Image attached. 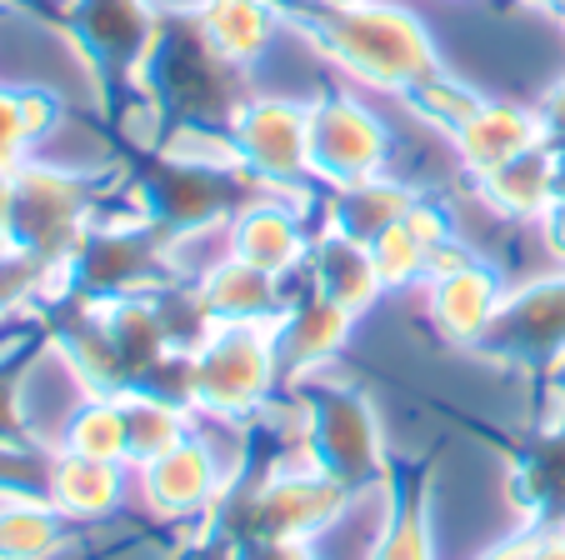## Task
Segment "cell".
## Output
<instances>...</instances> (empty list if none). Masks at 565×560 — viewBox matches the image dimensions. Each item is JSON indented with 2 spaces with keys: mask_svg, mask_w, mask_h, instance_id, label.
Returning a JSON list of instances; mask_svg holds the SVG:
<instances>
[{
  "mask_svg": "<svg viewBox=\"0 0 565 560\" xmlns=\"http://www.w3.org/2000/svg\"><path fill=\"white\" fill-rule=\"evenodd\" d=\"M290 25L310 35L335 71H345L355 85L381 91V96H406L411 85L440 71V51L430 25L406 6L391 0H361L345 11H296Z\"/></svg>",
  "mask_w": 565,
  "mask_h": 560,
  "instance_id": "obj_1",
  "label": "cell"
},
{
  "mask_svg": "<svg viewBox=\"0 0 565 560\" xmlns=\"http://www.w3.org/2000/svg\"><path fill=\"white\" fill-rule=\"evenodd\" d=\"M276 326H266V320H250V326L215 320V326L185 350L181 401L195 405V411H211V415L256 411L280 376Z\"/></svg>",
  "mask_w": 565,
  "mask_h": 560,
  "instance_id": "obj_2",
  "label": "cell"
},
{
  "mask_svg": "<svg viewBox=\"0 0 565 560\" xmlns=\"http://www.w3.org/2000/svg\"><path fill=\"white\" fill-rule=\"evenodd\" d=\"M231 146L246 180L296 191L310 180V106L286 96H246L231 120Z\"/></svg>",
  "mask_w": 565,
  "mask_h": 560,
  "instance_id": "obj_3",
  "label": "cell"
},
{
  "mask_svg": "<svg viewBox=\"0 0 565 560\" xmlns=\"http://www.w3.org/2000/svg\"><path fill=\"white\" fill-rule=\"evenodd\" d=\"M385 160H391V126L361 96L310 101V180L345 191L385 176Z\"/></svg>",
  "mask_w": 565,
  "mask_h": 560,
  "instance_id": "obj_4",
  "label": "cell"
},
{
  "mask_svg": "<svg viewBox=\"0 0 565 560\" xmlns=\"http://www.w3.org/2000/svg\"><path fill=\"white\" fill-rule=\"evenodd\" d=\"M300 441H306V461L345 486L381 476V431L371 421V405L355 391H316Z\"/></svg>",
  "mask_w": 565,
  "mask_h": 560,
  "instance_id": "obj_5",
  "label": "cell"
},
{
  "mask_svg": "<svg viewBox=\"0 0 565 560\" xmlns=\"http://www.w3.org/2000/svg\"><path fill=\"white\" fill-rule=\"evenodd\" d=\"M505 296H511V286L501 281V271H495V265H480L476 255H470V261L450 265V271L426 281V316L446 340L470 346V340H486V330L501 316Z\"/></svg>",
  "mask_w": 565,
  "mask_h": 560,
  "instance_id": "obj_6",
  "label": "cell"
},
{
  "mask_svg": "<svg viewBox=\"0 0 565 560\" xmlns=\"http://www.w3.org/2000/svg\"><path fill=\"white\" fill-rule=\"evenodd\" d=\"M545 140H551V130H545L541 110L515 106V101H480L460 120L456 136H450V150H456L460 170L470 180H480V176H491V170H501L505 160L545 146Z\"/></svg>",
  "mask_w": 565,
  "mask_h": 560,
  "instance_id": "obj_7",
  "label": "cell"
},
{
  "mask_svg": "<svg viewBox=\"0 0 565 560\" xmlns=\"http://www.w3.org/2000/svg\"><path fill=\"white\" fill-rule=\"evenodd\" d=\"M486 346L521 350V356H561L565 350V275H535L505 296L495 326L486 330Z\"/></svg>",
  "mask_w": 565,
  "mask_h": 560,
  "instance_id": "obj_8",
  "label": "cell"
},
{
  "mask_svg": "<svg viewBox=\"0 0 565 560\" xmlns=\"http://www.w3.org/2000/svg\"><path fill=\"white\" fill-rule=\"evenodd\" d=\"M310 241L306 235V221H300L296 205L276 201H246L241 211L231 215V255H241L246 265L266 275H296L300 265L310 261Z\"/></svg>",
  "mask_w": 565,
  "mask_h": 560,
  "instance_id": "obj_9",
  "label": "cell"
},
{
  "mask_svg": "<svg viewBox=\"0 0 565 560\" xmlns=\"http://www.w3.org/2000/svg\"><path fill=\"white\" fill-rule=\"evenodd\" d=\"M191 21L211 41L215 55H225L241 71H256L280 45V31L290 25V6H280V0H205Z\"/></svg>",
  "mask_w": 565,
  "mask_h": 560,
  "instance_id": "obj_10",
  "label": "cell"
},
{
  "mask_svg": "<svg viewBox=\"0 0 565 560\" xmlns=\"http://www.w3.org/2000/svg\"><path fill=\"white\" fill-rule=\"evenodd\" d=\"M351 320H355L351 310L335 306V300L320 296V290H306L300 300H290L276 326L280 376H310V370H320L351 340Z\"/></svg>",
  "mask_w": 565,
  "mask_h": 560,
  "instance_id": "obj_11",
  "label": "cell"
},
{
  "mask_svg": "<svg viewBox=\"0 0 565 560\" xmlns=\"http://www.w3.org/2000/svg\"><path fill=\"white\" fill-rule=\"evenodd\" d=\"M195 290H201L211 320H231V326H250V320L276 326L290 306L286 290H280V275L256 271L241 255H221L205 275H195Z\"/></svg>",
  "mask_w": 565,
  "mask_h": 560,
  "instance_id": "obj_12",
  "label": "cell"
},
{
  "mask_svg": "<svg viewBox=\"0 0 565 560\" xmlns=\"http://www.w3.org/2000/svg\"><path fill=\"white\" fill-rule=\"evenodd\" d=\"M310 290L331 296L335 306H345L351 316L371 310L381 300L385 281H381V265H375V251L365 241H351L341 231H320L310 241Z\"/></svg>",
  "mask_w": 565,
  "mask_h": 560,
  "instance_id": "obj_13",
  "label": "cell"
},
{
  "mask_svg": "<svg viewBox=\"0 0 565 560\" xmlns=\"http://www.w3.org/2000/svg\"><path fill=\"white\" fill-rule=\"evenodd\" d=\"M476 196L491 205L495 215H505V221H531L535 225L545 211H551L555 196H561V186H555V140H545V146L505 160V166L491 170V176H480Z\"/></svg>",
  "mask_w": 565,
  "mask_h": 560,
  "instance_id": "obj_14",
  "label": "cell"
},
{
  "mask_svg": "<svg viewBox=\"0 0 565 560\" xmlns=\"http://www.w3.org/2000/svg\"><path fill=\"white\" fill-rule=\"evenodd\" d=\"M215 486H221L215 461L195 441H181L175 451L146 461V476H140V490L160 516H195V510L211 506Z\"/></svg>",
  "mask_w": 565,
  "mask_h": 560,
  "instance_id": "obj_15",
  "label": "cell"
},
{
  "mask_svg": "<svg viewBox=\"0 0 565 560\" xmlns=\"http://www.w3.org/2000/svg\"><path fill=\"white\" fill-rule=\"evenodd\" d=\"M45 500L61 510L65 520H96L120 506V471L116 461H90V455H71L51 465L45 480Z\"/></svg>",
  "mask_w": 565,
  "mask_h": 560,
  "instance_id": "obj_16",
  "label": "cell"
},
{
  "mask_svg": "<svg viewBox=\"0 0 565 560\" xmlns=\"http://www.w3.org/2000/svg\"><path fill=\"white\" fill-rule=\"evenodd\" d=\"M411 201H416V191H411V186H401V180L385 170V176H371V180H361V186L335 191L331 231H341V235H351V241L371 245L385 225H395L401 215L411 211Z\"/></svg>",
  "mask_w": 565,
  "mask_h": 560,
  "instance_id": "obj_17",
  "label": "cell"
},
{
  "mask_svg": "<svg viewBox=\"0 0 565 560\" xmlns=\"http://www.w3.org/2000/svg\"><path fill=\"white\" fill-rule=\"evenodd\" d=\"M65 540V516L41 496H0V560H51Z\"/></svg>",
  "mask_w": 565,
  "mask_h": 560,
  "instance_id": "obj_18",
  "label": "cell"
},
{
  "mask_svg": "<svg viewBox=\"0 0 565 560\" xmlns=\"http://www.w3.org/2000/svg\"><path fill=\"white\" fill-rule=\"evenodd\" d=\"M371 560H430L426 506H420V490H411V496L391 510V526H385V536H381V546H375Z\"/></svg>",
  "mask_w": 565,
  "mask_h": 560,
  "instance_id": "obj_19",
  "label": "cell"
},
{
  "mask_svg": "<svg viewBox=\"0 0 565 560\" xmlns=\"http://www.w3.org/2000/svg\"><path fill=\"white\" fill-rule=\"evenodd\" d=\"M231 560H310L300 540H241Z\"/></svg>",
  "mask_w": 565,
  "mask_h": 560,
  "instance_id": "obj_20",
  "label": "cell"
},
{
  "mask_svg": "<svg viewBox=\"0 0 565 560\" xmlns=\"http://www.w3.org/2000/svg\"><path fill=\"white\" fill-rule=\"evenodd\" d=\"M15 255V186H11V170L0 166V261Z\"/></svg>",
  "mask_w": 565,
  "mask_h": 560,
  "instance_id": "obj_21",
  "label": "cell"
},
{
  "mask_svg": "<svg viewBox=\"0 0 565 560\" xmlns=\"http://www.w3.org/2000/svg\"><path fill=\"white\" fill-rule=\"evenodd\" d=\"M535 225H541V235H545V245H551V255L565 265V196H555L551 211H545Z\"/></svg>",
  "mask_w": 565,
  "mask_h": 560,
  "instance_id": "obj_22",
  "label": "cell"
},
{
  "mask_svg": "<svg viewBox=\"0 0 565 560\" xmlns=\"http://www.w3.org/2000/svg\"><path fill=\"white\" fill-rule=\"evenodd\" d=\"M300 11H345V6H361V0H296Z\"/></svg>",
  "mask_w": 565,
  "mask_h": 560,
  "instance_id": "obj_23",
  "label": "cell"
},
{
  "mask_svg": "<svg viewBox=\"0 0 565 560\" xmlns=\"http://www.w3.org/2000/svg\"><path fill=\"white\" fill-rule=\"evenodd\" d=\"M525 11H551V15H565V0H521Z\"/></svg>",
  "mask_w": 565,
  "mask_h": 560,
  "instance_id": "obj_24",
  "label": "cell"
},
{
  "mask_svg": "<svg viewBox=\"0 0 565 560\" xmlns=\"http://www.w3.org/2000/svg\"><path fill=\"white\" fill-rule=\"evenodd\" d=\"M555 186H561V196H565V146L555 150Z\"/></svg>",
  "mask_w": 565,
  "mask_h": 560,
  "instance_id": "obj_25",
  "label": "cell"
},
{
  "mask_svg": "<svg viewBox=\"0 0 565 560\" xmlns=\"http://www.w3.org/2000/svg\"><path fill=\"white\" fill-rule=\"evenodd\" d=\"M0 6H25V0H0Z\"/></svg>",
  "mask_w": 565,
  "mask_h": 560,
  "instance_id": "obj_26",
  "label": "cell"
}]
</instances>
